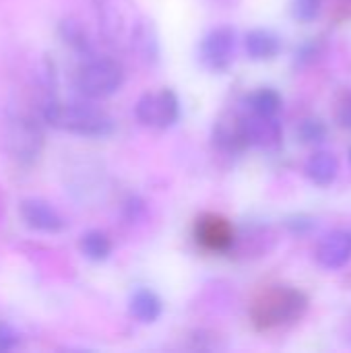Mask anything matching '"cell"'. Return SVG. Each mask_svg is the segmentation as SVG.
Wrapping results in <instances>:
<instances>
[{
    "label": "cell",
    "mask_w": 351,
    "mask_h": 353,
    "mask_svg": "<svg viewBox=\"0 0 351 353\" xmlns=\"http://www.w3.org/2000/svg\"><path fill=\"white\" fill-rule=\"evenodd\" d=\"M43 118L50 126L83 139H106L116 130L114 118L87 101H50Z\"/></svg>",
    "instance_id": "1"
},
{
    "label": "cell",
    "mask_w": 351,
    "mask_h": 353,
    "mask_svg": "<svg viewBox=\"0 0 351 353\" xmlns=\"http://www.w3.org/2000/svg\"><path fill=\"white\" fill-rule=\"evenodd\" d=\"M308 308V298L288 285H273L261 292L250 308V319L257 329L269 331L275 327H283L296 323L304 316Z\"/></svg>",
    "instance_id": "2"
},
{
    "label": "cell",
    "mask_w": 351,
    "mask_h": 353,
    "mask_svg": "<svg viewBox=\"0 0 351 353\" xmlns=\"http://www.w3.org/2000/svg\"><path fill=\"white\" fill-rule=\"evenodd\" d=\"M124 85V68L112 58H91L74 74L77 91L87 99H106Z\"/></svg>",
    "instance_id": "3"
},
{
    "label": "cell",
    "mask_w": 351,
    "mask_h": 353,
    "mask_svg": "<svg viewBox=\"0 0 351 353\" xmlns=\"http://www.w3.org/2000/svg\"><path fill=\"white\" fill-rule=\"evenodd\" d=\"M134 114L139 122L147 128L155 130H166L172 128L180 120V99L172 89H159V91H149L139 97Z\"/></svg>",
    "instance_id": "4"
},
{
    "label": "cell",
    "mask_w": 351,
    "mask_h": 353,
    "mask_svg": "<svg viewBox=\"0 0 351 353\" xmlns=\"http://www.w3.org/2000/svg\"><path fill=\"white\" fill-rule=\"evenodd\" d=\"M238 35L230 25L213 27L199 43V60L211 72H225L236 60Z\"/></svg>",
    "instance_id": "5"
},
{
    "label": "cell",
    "mask_w": 351,
    "mask_h": 353,
    "mask_svg": "<svg viewBox=\"0 0 351 353\" xmlns=\"http://www.w3.org/2000/svg\"><path fill=\"white\" fill-rule=\"evenodd\" d=\"M194 238L207 252H228L234 246L236 232L223 215L203 213L194 221Z\"/></svg>",
    "instance_id": "6"
},
{
    "label": "cell",
    "mask_w": 351,
    "mask_h": 353,
    "mask_svg": "<svg viewBox=\"0 0 351 353\" xmlns=\"http://www.w3.org/2000/svg\"><path fill=\"white\" fill-rule=\"evenodd\" d=\"M19 215L29 230L39 234H60L66 228L58 209L43 199H23L19 203Z\"/></svg>",
    "instance_id": "7"
},
{
    "label": "cell",
    "mask_w": 351,
    "mask_h": 353,
    "mask_svg": "<svg viewBox=\"0 0 351 353\" xmlns=\"http://www.w3.org/2000/svg\"><path fill=\"white\" fill-rule=\"evenodd\" d=\"M242 126L248 145H257L261 149H277L281 145V126L277 124L275 116L252 114L242 118Z\"/></svg>",
    "instance_id": "8"
},
{
    "label": "cell",
    "mask_w": 351,
    "mask_h": 353,
    "mask_svg": "<svg viewBox=\"0 0 351 353\" xmlns=\"http://www.w3.org/2000/svg\"><path fill=\"white\" fill-rule=\"evenodd\" d=\"M317 261L325 269H341L351 261V234L335 232L327 236L317 248Z\"/></svg>",
    "instance_id": "9"
},
{
    "label": "cell",
    "mask_w": 351,
    "mask_h": 353,
    "mask_svg": "<svg viewBox=\"0 0 351 353\" xmlns=\"http://www.w3.org/2000/svg\"><path fill=\"white\" fill-rule=\"evenodd\" d=\"M213 139H215V145L225 153H240L242 149L248 147L244 126H242V118H236V116L219 120L215 124Z\"/></svg>",
    "instance_id": "10"
},
{
    "label": "cell",
    "mask_w": 351,
    "mask_h": 353,
    "mask_svg": "<svg viewBox=\"0 0 351 353\" xmlns=\"http://www.w3.org/2000/svg\"><path fill=\"white\" fill-rule=\"evenodd\" d=\"M128 310L130 314L143 323V325H153L161 319L163 314V302L161 298L153 292V290H147V288H141L137 290L132 296H130V302H128Z\"/></svg>",
    "instance_id": "11"
},
{
    "label": "cell",
    "mask_w": 351,
    "mask_h": 353,
    "mask_svg": "<svg viewBox=\"0 0 351 353\" xmlns=\"http://www.w3.org/2000/svg\"><path fill=\"white\" fill-rule=\"evenodd\" d=\"M244 50L252 60H271L281 52V39L269 29H252L244 35Z\"/></svg>",
    "instance_id": "12"
},
{
    "label": "cell",
    "mask_w": 351,
    "mask_h": 353,
    "mask_svg": "<svg viewBox=\"0 0 351 353\" xmlns=\"http://www.w3.org/2000/svg\"><path fill=\"white\" fill-rule=\"evenodd\" d=\"M339 172V161L333 153H314L306 161V176L317 184V186H329Z\"/></svg>",
    "instance_id": "13"
},
{
    "label": "cell",
    "mask_w": 351,
    "mask_h": 353,
    "mask_svg": "<svg viewBox=\"0 0 351 353\" xmlns=\"http://www.w3.org/2000/svg\"><path fill=\"white\" fill-rule=\"evenodd\" d=\"M112 240L106 232L101 230H89L81 236L79 240V250L81 254L91 261V263H103L112 254Z\"/></svg>",
    "instance_id": "14"
},
{
    "label": "cell",
    "mask_w": 351,
    "mask_h": 353,
    "mask_svg": "<svg viewBox=\"0 0 351 353\" xmlns=\"http://www.w3.org/2000/svg\"><path fill=\"white\" fill-rule=\"evenodd\" d=\"M246 105L250 108L252 114H259V116H277L281 112V95L271 89V87H261L257 91H252L248 97H246Z\"/></svg>",
    "instance_id": "15"
},
{
    "label": "cell",
    "mask_w": 351,
    "mask_h": 353,
    "mask_svg": "<svg viewBox=\"0 0 351 353\" xmlns=\"http://www.w3.org/2000/svg\"><path fill=\"white\" fill-rule=\"evenodd\" d=\"M323 0H292V17L300 23H310L319 17Z\"/></svg>",
    "instance_id": "16"
},
{
    "label": "cell",
    "mask_w": 351,
    "mask_h": 353,
    "mask_svg": "<svg viewBox=\"0 0 351 353\" xmlns=\"http://www.w3.org/2000/svg\"><path fill=\"white\" fill-rule=\"evenodd\" d=\"M298 137L304 143H321L327 137V128L321 120H304L298 128Z\"/></svg>",
    "instance_id": "17"
},
{
    "label": "cell",
    "mask_w": 351,
    "mask_h": 353,
    "mask_svg": "<svg viewBox=\"0 0 351 353\" xmlns=\"http://www.w3.org/2000/svg\"><path fill=\"white\" fill-rule=\"evenodd\" d=\"M19 343H21V335H19V331H17L12 325H8V323L0 321V353L12 352Z\"/></svg>",
    "instance_id": "18"
},
{
    "label": "cell",
    "mask_w": 351,
    "mask_h": 353,
    "mask_svg": "<svg viewBox=\"0 0 351 353\" xmlns=\"http://www.w3.org/2000/svg\"><path fill=\"white\" fill-rule=\"evenodd\" d=\"M64 29H66V33H64V37H66V43H70L72 48H77V50H81V52H85V50H89V41H87V35L77 27V25H72V23H64Z\"/></svg>",
    "instance_id": "19"
},
{
    "label": "cell",
    "mask_w": 351,
    "mask_h": 353,
    "mask_svg": "<svg viewBox=\"0 0 351 353\" xmlns=\"http://www.w3.org/2000/svg\"><path fill=\"white\" fill-rule=\"evenodd\" d=\"M335 116H337V120H339V124H341V126L351 128V93H345V95L341 97V101H339V105H337Z\"/></svg>",
    "instance_id": "20"
},
{
    "label": "cell",
    "mask_w": 351,
    "mask_h": 353,
    "mask_svg": "<svg viewBox=\"0 0 351 353\" xmlns=\"http://www.w3.org/2000/svg\"><path fill=\"white\" fill-rule=\"evenodd\" d=\"M288 228L296 234H304V232H310L314 228V221L310 217H304V215H296V217H290L288 219Z\"/></svg>",
    "instance_id": "21"
}]
</instances>
